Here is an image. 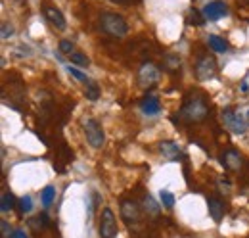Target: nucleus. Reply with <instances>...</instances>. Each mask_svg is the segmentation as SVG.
<instances>
[{
	"instance_id": "obj_4",
	"label": "nucleus",
	"mask_w": 249,
	"mask_h": 238,
	"mask_svg": "<svg viewBox=\"0 0 249 238\" xmlns=\"http://www.w3.org/2000/svg\"><path fill=\"white\" fill-rule=\"evenodd\" d=\"M83 129H85V135H87V140L92 148L100 150L106 142V133H104V127L100 121H96L94 118H89L83 123Z\"/></svg>"
},
{
	"instance_id": "obj_26",
	"label": "nucleus",
	"mask_w": 249,
	"mask_h": 238,
	"mask_svg": "<svg viewBox=\"0 0 249 238\" xmlns=\"http://www.w3.org/2000/svg\"><path fill=\"white\" fill-rule=\"evenodd\" d=\"M31 209H33L31 196H21V198H19V211H21V213H29Z\"/></svg>"
},
{
	"instance_id": "obj_17",
	"label": "nucleus",
	"mask_w": 249,
	"mask_h": 238,
	"mask_svg": "<svg viewBox=\"0 0 249 238\" xmlns=\"http://www.w3.org/2000/svg\"><path fill=\"white\" fill-rule=\"evenodd\" d=\"M46 225H48V217H46L44 213H42V215H38V217L29 219V229H31L33 233H40Z\"/></svg>"
},
{
	"instance_id": "obj_15",
	"label": "nucleus",
	"mask_w": 249,
	"mask_h": 238,
	"mask_svg": "<svg viewBox=\"0 0 249 238\" xmlns=\"http://www.w3.org/2000/svg\"><path fill=\"white\" fill-rule=\"evenodd\" d=\"M207 42H209V46H211L215 52H224V50L228 48V42H226L222 37H218V35H209V37H207Z\"/></svg>"
},
{
	"instance_id": "obj_33",
	"label": "nucleus",
	"mask_w": 249,
	"mask_h": 238,
	"mask_svg": "<svg viewBox=\"0 0 249 238\" xmlns=\"http://www.w3.org/2000/svg\"><path fill=\"white\" fill-rule=\"evenodd\" d=\"M248 116H249V114H248Z\"/></svg>"
},
{
	"instance_id": "obj_25",
	"label": "nucleus",
	"mask_w": 249,
	"mask_h": 238,
	"mask_svg": "<svg viewBox=\"0 0 249 238\" xmlns=\"http://www.w3.org/2000/svg\"><path fill=\"white\" fill-rule=\"evenodd\" d=\"M60 52H63V54H73L75 52V44H73V40H69V39H62L60 40Z\"/></svg>"
},
{
	"instance_id": "obj_23",
	"label": "nucleus",
	"mask_w": 249,
	"mask_h": 238,
	"mask_svg": "<svg viewBox=\"0 0 249 238\" xmlns=\"http://www.w3.org/2000/svg\"><path fill=\"white\" fill-rule=\"evenodd\" d=\"M178 67H180V58H178V56H175V54H167V56H165V69L177 71Z\"/></svg>"
},
{
	"instance_id": "obj_6",
	"label": "nucleus",
	"mask_w": 249,
	"mask_h": 238,
	"mask_svg": "<svg viewBox=\"0 0 249 238\" xmlns=\"http://www.w3.org/2000/svg\"><path fill=\"white\" fill-rule=\"evenodd\" d=\"M100 237L102 238H115L119 233V227H117V217L115 213L111 211V208H104L100 213Z\"/></svg>"
},
{
	"instance_id": "obj_32",
	"label": "nucleus",
	"mask_w": 249,
	"mask_h": 238,
	"mask_svg": "<svg viewBox=\"0 0 249 238\" xmlns=\"http://www.w3.org/2000/svg\"><path fill=\"white\" fill-rule=\"evenodd\" d=\"M246 2H248V4H249V0H246Z\"/></svg>"
},
{
	"instance_id": "obj_27",
	"label": "nucleus",
	"mask_w": 249,
	"mask_h": 238,
	"mask_svg": "<svg viewBox=\"0 0 249 238\" xmlns=\"http://www.w3.org/2000/svg\"><path fill=\"white\" fill-rule=\"evenodd\" d=\"M67 71H69V73H71L75 79H79V81H83V83H90V79H89V77H87L83 71H79L77 67H67Z\"/></svg>"
},
{
	"instance_id": "obj_2",
	"label": "nucleus",
	"mask_w": 249,
	"mask_h": 238,
	"mask_svg": "<svg viewBox=\"0 0 249 238\" xmlns=\"http://www.w3.org/2000/svg\"><path fill=\"white\" fill-rule=\"evenodd\" d=\"M100 31L111 39H123L124 35L128 33V23L121 14H113V12H104L100 14L98 20Z\"/></svg>"
},
{
	"instance_id": "obj_21",
	"label": "nucleus",
	"mask_w": 249,
	"mask_h": 238,
	"mask_svg": "<svg viewBox=\"0 0 249 238\" xmlns=\"http://www.w3.org/2000/svg\"><path fill=\"white\" fill-rule=\"evenodd\" d=\"M188 21H190V25H203L207 20H205L203 12H199V10H192L190 16H188Z\"/></svg>"
},
{
	"instance_id": "obj_3",
	"label": "nucleus",
	"mask_w": 249,
	"mask_h": 238,
	"mask_svg": "<svg viewBox=\"0 0 249 238\" xmlns=\"http://www.w3.org/2000/svg\"><path fill=\"white\" fill-rule=\"evenodd\" d=\"M136 79H138V85H140L142 89L156 87L157 81L161 79V69H159V65H156L154 61H144V63L140 65V69H138Z\"/></svg>"
},
{
	"instance_id": "obj_5",
	"label": "nucleus",
	"mask_w": 249,
	"mask_h": 238,
	"mask_svg": "<svg viewBox=\"0 0 249 238\" xmlns=\"http://www.w3.org/2000/svg\"><path fill=\"white\" fill-rule=\"evenodd\" d=\"M194 73L197 77V81H209L217 75V60L211 54H203L199 56L196 61V67H194Z\"/></svg>"
},
{
	"instance_id": "obj_29",
	"label": "nucleus",
	"mask_w": 249,
	"mask_h": 238,
	"mask_svg": "<svg viewBox=\"0 0 249 238\" xmlns=\"http://www.w3.org/2000/svg\"><path fill=\"white\" fill-rule=\"evenodd\" d=\"M0 225H2V237L4 238L12 237V235H8V221H4V219H2V221H0Z\"/></svg>"
},
{
	"instance_id": "obj_24",
	"label": "nucleus",
	"mask_w": 249,
	"mask_h": 238,
	"mask_svg": "<svg viewBox=\"0 0 249 238\" xmlns=\"http://www.w3.org/2000/svg\"><path fill=\"white\" fill-rule=\"evenodd\" d=\"M159 198H161V202H163L165 208H173V206H175V196H173L169 190H161V192H159Z\"/></svg>"
},
{
	"instance_id": "obj_14",
	"label": "nucleus",
	"mask_w": 249,
	"mask_h": 238,
	"mask_svg": "<svg viewBox=\"0 0 249 238\" xmlns=\"http://www.w3.org/2000/svg\"><path fill=\"white\" fill-rule=\"evenodd\" d=\"M140 110L146 114V116H157L161 112V102L157 100L156 96H146L142 102H140Z\"/></svg>"
},
{
	"instance_id": "obj_13",
	"label": "nucleus",
	"mask_w": 249,
	"mask_h": 238,
	"mask_svg": "<svg viewBox=\"0 0 249 238\" xmlns=\"http://www.w3.org/2000/svg\"><path fill=\"white\" fill-rule=\"evenodd\" d=\"M207 208H209V215L213 217V221L220 223L222 217H224V213H226L224 202L220 198H217V196H211V198H207Z\"/></svg>"
},
{
	"instance_id": "obj_9",
	"label": "nucleus",
	"mask_w": 249,
	"mask_h": 238,
	"mask_svg": "<svg viewBox=\"0 0 249 238\" xmlns=\"http://www.w3.org/2000/svg\"><path fill=\"white\" fill-rule=\"evenodd\" d=\"M222 118H224L226 125L230 127L232 133H236V135H244V133L248 131V121H246V118H244L242 114H236L234 110H224Z\"/></svg>"
},
{
	"instance_id": "obj_19",
	"label": "nucleus",
	"mask_w": 249,
	"mask_h": 238,
	"mask_svg": "<svg viewBox=\"0 0 249 238\" xmlns=\"http://www.w3.org/2000/svg\"><path fill=\"white\" fill-rule=\"evenodd\" d=\"M54 198H56V190H54V186H44L42 192H40V202H42V206L48 208V206L54 202Z\"/></svg>"
},
{
	"instance_id": "obj_8",
	"label": "nucleus",
	"mask_w": 249,
	"mask_h": 238,
	"mask_svg": "<svg viewBox=\"0 0 249 238\" xmlns=\"http://www.w3.org/2000/svg\"><path fill=\"white\" fill-rule=\"evenodd\" d=\"M220 165L228 171H240L244 167V158L238 150L228 148L220 154Z\"/></svg>"
},
{
	"instance_id": "obj_31",
	"label": "nucleus",
	"mask_w": 249,
	"mask_h": 238,
	"mask_svg": "<svg viewBox=\"0 0 249 238\" xmlns=\"http://www.w3.org/2000/svg\"><path fill=\"white\" fill-rule=\"evenodd\" d=\"M111 2H117V4H128V2H132V0H111Z\"/></svg>"
},
{
	"instance_id": "obj_22",
	"label": "nucleus",
	"mask_w": 249,
	"mask_h": 238,
	"mask_svg": "<svg viewBox=\"0 0 249 238\" xmlns=\"http://www.w3.org/2000/svg\"><path fill=\"white\" fill-rule=\"evenodd\" d=\"M69 60L75 63V65H83V67H87L89 63H90V60H89V56L87 54H83V52H73V54H69Z\"/></svg>"
},
{
	"instance_id": "obj_11",
	"label": "nucleus",
	"mask_w": 249,
	"mask_h": 238,
	"mask_svg": "<svg viewBox=\"0 0 249 238\" xmlns=\"http://www.w3.org/2000/svg\"><path fill=\"white\" fill-rule=\"evenodd\" d=\"M159 152L163 154V158H167L169 161H178L184 158V152H182V146L175 140H163L159 142Z\"/></svg>"
},
{
	"instance_id": "obj_28",
	"label": "nucleus",
	"mask_w": 249,
	"mask_h": 238,
	"mask_svg": "<svg viewBox=\"0 0 249 238\" xmlns=\"http://www.w3.org/2000/svg\"><path fill=\"white\" fill-rule=\"evenodd\" d=\"M10 238H29V235L23 231V229H16L14 233H12V237Z\"/></svg>"
},
{
	"instance_id": "obj_7",
	"label": "nucleus",
	"mask_w": 249,
	"mask_h": 238,
	"mask_svg": "<svg viewBox=\"0 0 249 238\" xmlns=\"http://www.w3.org/2000/svg\"><path fill=\"white\" fill-rule=\"evenodd\" d=\"M121 217L124 223H128L130 227L140 223L142 219V208L134 202V200H121Z\"/></svg>"
},
{
	"instance_id": "obj_12",
	"label": "nucleus",
	"mask_w": 249,
	"mask_h": 238,
	"mask_svg": "<svg viewBox=\"0 0 249 238\" xmlns=\"http://www.w3.org/2000/svg\"><path fill=\"white\" fill-rule=\"evenodd\" d=\"M44 18L52 23V27L58 31H65L67 29V21H65V16L58 8L54 6H44Z\"/></svg>"
},
{
	"instance_id": "obj_10",
	"label": "nucleus",
	"mask_w": 249,
	"mask_h": 238,
	"mask_svg": "<svg viewBox=\"0 0 249 238\" xmlns=\"http://www.w3.org/2000/svg\"><path fill=\"white\" fill-rule=\"evenodd\" d=\"M201 12H203L205 20H209V21H217V20H222L224 16H228V6H226L222 0H213V2L205 4Z\"/></svg>"
},
{
	"instance_id": "obj_18",
	"label": "nucleus",
	"mask_w": 249,
	"mask_h": 238,
	"mask_svg": "<svg viewBox=\"0 0 249 238\" xmlns=\"http://www.w3.org/2000/svg\"><path fill=\"white\" fill-rule=\"evenodd\" d=\"M14 206H16L14 194H12V192H4V194H2V200H0V211H2V213H8L10 209H14Z\"/></svg>"
},
{
	"instance_id": "obj_16",
	"label": "nucleus",
	"mask_w": 249,
	"mask_h": 238,
	"mask_svg": "<svg viewBox=\"0 0 249 238\" xmlns=\"http://www.w3.org/2000/svg\"><path fill=\"white\" fill-rule=\"evenodd\" d=\"M142 206H144V211H146L148 215H152V217H157V215H159V206H157V202L150 196V194L144 196Z\"/></svg>"
},
{
	"instance_id": "obj_20",
	"label": "nucleus",
	"mask_w": 249,
	"mask_h": 238,
	"mask_svg": "<svg viewBox=\"0 0 249 238\" xmlns=\"http://www.w3.org/2000/svg\"><path fill=\"white\" fill-rule=\"evenodd\" d=\"M85 96H87V100H90V102H96L98 98H100V87L90 81V83H87V87H85Z\"/></svg>"
},
{
	"instance_id": "obj_30",
	"label": "nucleus",
	"mask_w": 249,
	"mask_h": 238,
	"mask_svg": "<svg viewBox=\"0 0 249 238\" xmlns=\"http://www.w3.org/2000/svg\"><path fill=\"white\" fill-rule=\"evenodd\" d=\"M8 35H12V27H8V23H2V39H8Z\"/></svg>"
},
{
	"instance_id": "obj_1",
	"label": "nucleus",
	"mask_w": 249,
	"mask_h": 238,
	"mask_svg": "<svg viewBox=\"0 0 249 238\" xmlns=\"http://www.w3.org/2000/svg\"><path fill=\"white\" fill-rule=\"evenodd\" d=\"M178 118L182 119L184 123H201L209 118V106H207V100L203 94L199 92H194L186 96L180 112H178Z\"/></svg>"
}]
</instances>
